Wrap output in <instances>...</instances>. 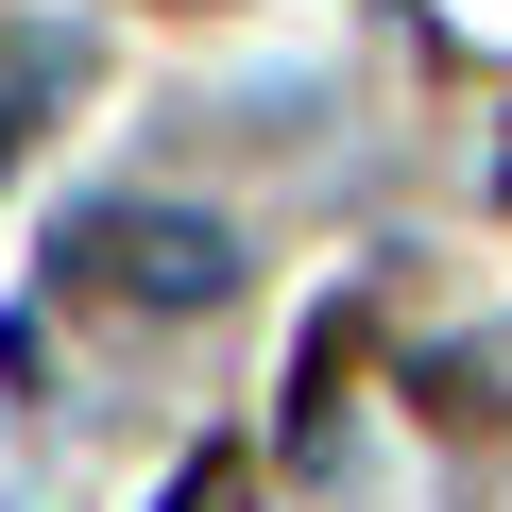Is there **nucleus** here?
<instances>
[{
    "instance_id": "2",
    "label": "nucleus",
    "mask_w": 512,
    "mask_h": 512,
    "mask_svg": "<svg viewBox=\"0 0 512 512\" xmlns=\"http://www.w3.org/2000/svg\"><path fill=\"white\" fill-rule=\"evenodd\" d=\"M171 512H239V461H188V478H171Z\"/></svg>"
},
{
    "instance_id": "3",
    "label": "nucleus",
    "mask_w": 512,
    "mask_h": 512,
    "mask_svg": "<svg viewBox=\"0 0 512 512\" xmlns=\"http://www.w3.org/2000/svg\"><path fill=\"white\" fill-rule=\"evenodd\" d=\"M0 154H18V86H0Z\"/></svg>"
},
{
    "instance_id": "1",
    "label": "nucleus",
    "mask_w": 512,
    "mask_h": 512,
    "mask_svg": "<svg viewBox=\"0 0 512 512\" xmlns=\"http://www.w3.org/2000/svg\"><path fill=\"white\" fill-rule=\"evenodd\" d=\"M52 274H86V291H120V308L188 325V308H222V291H239V239H222L205 205H86Z\"/></svg>"
}]
</instances>
